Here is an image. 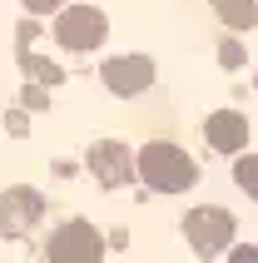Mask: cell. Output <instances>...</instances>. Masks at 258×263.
<instances>
[{"label":"cell","mask_w":258,"mask_h":263,"mask_svg":"<svg viewBox=\"0 0 258 263\" xmlns=\"http://www.w3.org/2000/svg\"><path fill=\"white\" fill-rule=\"evenodd\" d=\"M0 129H5V124H0Z\"/></svg>","instance_id":"ac0fdd59"},{"label":"cell","mask_w":258,"mask_h":263,"mask_svg":"<svg viewBox=\"0 0 258 263\" xmlns=\"http://www.w3.org/2000/svg\"><path fill=\"white\" fill-rule=\"evenodd\" d=\"M134 174H139L144 189H154V194H184V189L199 184V164L174 139H149L144 149H134Z\"/></svg>","instance_id":"6da1fadb"},{"label":"cell","mask_w":258,"mask_h":263,"mask_svg":"<svg viewBox=\"0 0 258 263\" xmlns=\"http://www.w3.org/2000/svg\"><path fill=\"white\" fill-rule=\"evenodd\" d=\"M25 5V15H35V20H45V15H60L70 0H20Z\"/></svg>","instance_id":"5bb4252c"},{"label":"cell","mask_w":258,"mask_h":263,"mask_svg":"<svg viewBox=\"0 0 258 263\" xmlns=\"http://www.w3.org/2000/svg\"><path fill=\"white\" fill-rule=\"evenodd\" d=\"M50 35H55L60 50L89 55V50H100V45L109 40V20H104V10H95V5H75V0H70V5L55 15Z\"/></svg>","instance_id":"3957f363"},{"label":"cell","mask_w":258,"mask_h":263,"mask_svg":"<svg viewBox=\"0 0 258 263\" xmlns=\"http://www.w3.org/2000/svg\"><path fill=\"white\" fill-rule=\"evenodd\" d=\"M209 5H214V15L229 30H253L258 25V0H209Z\"/></svg>","instance_id":"9c48e42d"},{"label":"cell","mask_w":258,"mask_h":263,"mask_svg":"<svg viewBox=\"0 0 258 263\" xmlns=\"http://www.w3.org/2000/svg\"><path fill=\"white\" fill-rule=\"evenodd\" d=\"M100 80H104V89H109L115 100H139V95L154 89L159 70H154L149 55H109L100 65Z\"/></svg>","instance_id":"5b68a950"},{"label":"cell","mask_w":258,"mask_h":263,"mask_svg":"<svg viewBox=\"0 0 258 263\" xmlns=\"http://www.w3.org/2000/svg\"><path fill=\"white\" fill-rule=\"evenodd\" d=\"M233 184L258 204V154H238V159H233Z\"/></svg>","instance_id":"8fae6325"},{"label":"cell","mask_w":258,"mask_h":263,"mask_svg":"<svg viewBox=\"0 0 258 263\" xmlns=\"http://www.w3.org/2000/svg\"><path fill=\"white\" fill-rule=\"evenodd\" d=\"M15 60H20V70H25L35 85H50V89L65 85V70H60L55 60H40V55H15Z\"/></svg>","instance_id":"30bf717a"},{"label":"cell","mask_w":258,"mask_h":263,"mask_svg":"<svg viewBox=\"0 0 258 263\" xmlns=\"http://www.w3.org/2000/svg\"><path fill=\"white\" fill-rule=\"evenodd\" d=\"M229 263H258V243H233V249H229Z\"/></svg>","instance_id":"9a60e30c"},{"label":"cell","mask_w":258,"mask_h":263,"mask_svg":"<svg viewBox=\"0 0 258 263\" xmlns=\"http://www.w3.org/2000/svg\"><path fill=\"white\" fill-rule=\"evenodd\" d=\"M40 40V20L35 15H25L20 20V30H15V55H30V45Z\"/></svg>","instance_id":"7c38bea8"},{"label":"cell","mask_w":258,"mask_h":263,"mask_svg":"<svg viewBox=\"0 0 258 263\" xmlns=\"http://www.w3.org/2000/svg\"><path fill=\"white\" fill-rule=\"evenodd\" d=\"M25 109H50V89L30 85V89H25Z\"/></svg>","instance_id":"e0dca14e"},{"label":"cell","mask_w":258,"mask_h":263,"mask_svg":"<svg viewBox=\"0 0 258 263\" xmlns=\"http://www.w3.org/2000/svg\"><path fill=\"white\" fill-rule=\"evenodd\" d=\"M0 124H5V129L15 134V139H25V134H30V119L20 115V109H10V119H0Z\"/></svg>","instance_id":"2e32d148"},{"label":"cell","mask_w":258,"mask_h":263,"mask_svg":"<svg viewBox=\"0 0 258 263\" xmlns=\"http://www.w3.org/2000/svg\"><path fill=\"white\" fill-rule=\"evenodd\" d=\"M233 234H238V223H233V214L224 204H199L184 214V238L194 249V258H204V263L224 258L233 249Z\"/></svg>","instance_id":"7a4b0ae2"},{"label":"cell","mask_w":258,"mask_h":263,"mask_svg":"<svg viewBox=\"0 0 258 263\" xmlns=\"http://www.w3.org/2000/svg\"><path fill=\"white\" fill-rule=\"evenodd\" d=\"M244 45H238V40H224V45H218V65H224V70H238V65H244Z\"/></svg>","instance_id":"4fadbf2b"},{"label":"cell","mask_w":258,"mask_h":263,"mask_svg":"<svg viewBox=\"0 0 258 263\" xmlns=\"http://www.w3.org/2000/svg\"><path fill=\"white\" fill-rule=\"evenodd\" d=\"M204 139L214 154H244L248 149V115L244 109H214L204 119Z\"/></svg>","instance_id":"ba28073f"},{"label":"cell","mask_w":258,"mask_h":263,"mask_svg":"<svg viewBox=\"0 0 258 263\" xmlns=\"http://www.w3.org/2000/svg\"><path fill=\"white\" fill-rule=\"evenodd\" d=\"M85 169L95 174V184L100 189H124L134 174V149L119 144V139H95V144L85 149Z\"/></svg>","instance_id":"52a82bcc"},{"label":"cell","mask_w":258,"mask_h":263,"mask_svg":"<svg viewBox=\"0 0 258 263\" xmlns=\"http://www.w3.org/2000/svg\"><path fill=\"white\" fill-rule=\"evenodd\" d=\"M104 229H95L89 219H65L45 243V263H104Z\"/></svg>","instance_id":"277c9868"},{"label":"cell","mask_w":258,"mask_h":263,"mask_svg":"<svg viewBox=\"0 0 258 263\" xmlns=\"http://www.w3.org/2000/svg\"><path fill=\"white\" fill-rule=\"evenodd\" d=\"M45 194L30 189V184H10L0 189V238H25L35 223L45 219Z\"/></svg>","instance_id":"8992f818"}]
</instances>
